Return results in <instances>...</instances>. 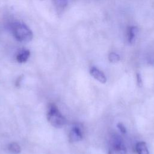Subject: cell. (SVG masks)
<instances>
[{
  "mask_svg": "<svg viewBox=\"0 0 154 154\" xmlns=\"http://www.w3.org/2000/svg\"><path fill=\"white\" fill-rule=\"evenodd\" d=\"M54 2L55 8L58 14H61L63 12L68 4L67 0H54Z\"/></svg>",
  "mask_w": 154,
  "mask_h": 154,
  "instance_id": "obj_9",
  "label": "cell"
},
{
  "mask_svg": "<svg viewBox=\"0 0 154 154\" xmlns=\"http://www.w3.org/2000/svg\"><path fill=\"white\" fill-rule=\"evenodd\" d=\"M11 31L15 38L20 42H29L33 38V33L29 28L20 22H15L11 25Z\"/></svg>",
  "mask_w": 154,
  "mask_h": 154,
  "instance_id": "obj_1",
  "label": "cell"
},
{
  "mask_svg": "<svg viewBox=\"0 0 154 154\" xmlns=\"http://www.w3.org/2000/svg\"><path fill=\"white\" fill-rule=\"evenodd\" d=\"M135 150L137 154H149L146 143L144 141H140L136 144Z\"/></svg>",
  "mask_w": 154,
  "mask_h": 154,
  "instance_id": "obj_8",
  "label": "cell"
},
{
  "mask_svg": "<svg viewBox=\"0 0 154 154\" xmlns=\"http://www.w3.org/2000/svg\"><path fill=\"white\" fill-rule=\"evenodd\" d=\"M138 32V29L137 26H129L128 30V40L131 44L134 43Z\"/></svg>",
  "mask_w": 154,
  "mask_h": 154,
  "instance_id": "obj_7",
  "label": "cell"
},
{
  "mask_svg": "<svg viewBox=\"0 0 154 154\" xmlns=\"http://www.w3.org/2000/svg\"><path fill=\"white\" fill-rule=\"evenodd\" d=\"M108 60H109V62L112 63H116L120 61V57L116 52H110L108 55Z\"/></svg>",
  "mask_w": 154,
  "mask_h": 154,
  "instance_id": "obj_11",
  "label": "cell"
},
{
  "mask_svg": "<svg viewBox=\"0 0 154 154\" xmlns=\"http://www.w3.org/2000/svg\"><path fill=\"white\" fill-rule=\"evenodd\" d=\"M117 127L119 129V130L120 131V132L123 134L126 133V129L125 128V126H124L123 124H122V123H119L117 125Z\"/></svg>",
  "mask_w": 154,
  "mask_h": 154,
  "instance_id": "obj_12",
  "label": "cell"
},
{
  "mask_svg": "<svg viewBox=\"0 0 154 154\" xmlns=\"http://www.w3.org/2000/svg\"><path fill=\"white\" fill-rule=\"evenodd\" d=\"M137 84L138 85V87H141L143 85V81L141 79V77L140 74L137 73Z\"/></svg>",
  "mask_w": 154,
  "mask_h": 154,
  "instance_id": "obj_13",
  "label": "cell"
},
{
  "mask_svg": "<svg viewBox=\"0 0 154 154\" xmlns=\"http://www.w3.org/2000/svg\"><path fill=\"white\" fill-rule=\"evenodd\" d=\"M90 73L94 79L100 83L105 84L106 82V78L105 74L97 68L92 67L90 70Z\"/></svg>",
  "mask_w": 154,
  "mask_h": 154,
  "instance_id": "obj_5",
  "label": "cell"
},
{
  "mask_svg": "<svg viewBox=\"0 0 154 154\" xmlns=\"http://www.w3.org/2000/svg\"><path fill=\"white\" fill-rule=\"evenodd\" d=\"M108 154H126V147L120 141L114 142L110 146Z\"/></svg>",
  "mask_w": 154,
  "mask_h": 154,
  "instance_id": "obj_4",
  "label": "cell"
},
{
  "mask_svg": "<svg viewBox=\"0 0 154 154\" xmlns=\"http://www.w3.org/2000/svg\"><path fill=\"white\" fill-rule=\"evenodd\" d=\"M30 56V52L28 49H22L16 55V60L19 63H25Z\"/></svg>",
  "mask_w": 154,
  "mask_h": 154,
  "instance_id": "obj_6",
  "label": "cell"
},
{
  "mask_svg": "<svg viewBox=\"0 0 154 154\" xmlns=\"http://www.w3.org/2000/svg\"><path fill=\"white\" fill-rule=\"evenodd\" d=\"M69 138V141L71 143L81 141L83 138V135L81 128L78 126H73L70 131Z\"/></svg>",
  "mask_w": 154,
  "mask_h": 154,
  "instance_id": "obj_3",
  "label": "cell"
},
{
  "mask_svg": "<svg viewBox=\"0 0 154 154\" xmlns=\"http://www.w3.org/2000/svg\"><path fill=\"white\" fill-rule=\"evenodd\" d=\"M8 150L11 154H19L21 152V148L19 144L13 142L8 145Z\"/></svg>",
  "mask_w": 154,
  "mask_h": 154,
  "instance_id": "obj_10",
  "label": "cell"
},
{
  "mask_svg": "<svg viewBox=\"0 0 154 154\" xmlns=\"http://www.w3.org/2000/svg\"><path fill=\"white\" fill-rule=\"evenodd\" d=\"M47 119L49 123L56 128H61L66 124V119L59 111L57 106L49 105L47 113Z\"/></svg>",
  "mask_w": 154,
  "mask_h": 154,
  "instance_id": "obj_2",
  "label": "cell"
}]
</instances>
